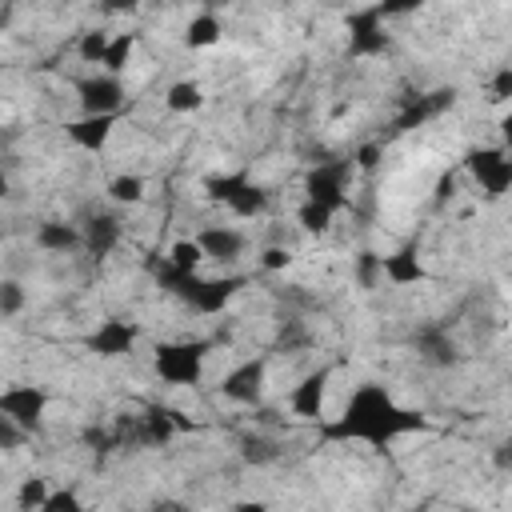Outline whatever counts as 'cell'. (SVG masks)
<instances>
[{"label":"cell","mask_w":512,"mask_h":512,"mask_svg":"<svg viewBox=\"0 0 512 512\" xmlns=\"http://www.w3.org/2000/svg\"><path fill=\"white\" fill-rule=\"evenodd\" d=\"M140 340V324L124 320V316H108L92 336H88V352H96L100 360H116V356H132Z\"/></svg>","instance_id":"cell-11"},{"label":"cell","mask_w":512,"mask_h":512,"mask_svg":"<svg viewBox=\"0 0 512 512\" xmlns=\"http://www.w3.org/2000/svg\"><path fill=\"white\" fill-rule=\"evenodd\" d=\"M500 140H504V152L512 156V112L500 116Z\"/></svg>","instance_id":"cell-42"},{"label":"cell","mask_w":512,"mask_h":512,"mask_svg":"<svg viewBox=\"0 0 512 512\" xmlns=\"http://www.w3.org/2000/svg\"><path fill=\"white\" fill-rule=\"evenodd\" d=\"M452 196H456V176L444 172V176L436 180V200H452Z\"/></svg>","instance_id":"cell-41"},{"label":"cell","mask_w":512,"mask_h":512,"mask_svg":"<svg viewBox=\"0 0 512 512\" xmlns=\"http://www.w3.org/2000/svg\"><path fill=\"white\" fill-rule=\"evenodd\" d=\"M108 48H112V36H108L104 28H88V32H80V40H76V56H80L84 64H104Z\"/></svg>","instance_id":"cell-27"},{"label":"cell","mask_w":512,"mask_h":512,"mask_svg":"<svg viewBox=\"0 0 512 512\" xmlns=\"http://www.w3.org/2000/svg\"><path fill=\"white\" fill-rule=\"evenodd\" d=\"M216 340H160L152 352V368L172 388H192L204 380V360Z\"/></svg>","instance_id":"cell-3"},{"label":"cell","mask_w":512,"mask_h":512,"mask_svg":"<svg viewBox=\"0 0 512 512\" xmlns=\"http://www.w3.org/2000/svg\"><path fill=\"white\" fill-rule=\"evenodd\" d=\"M112 128H116V116H80V120H68L64 124V136L76 148H84V152H104Z\"/></svg>","instance_id":"cell-17"},{"label":"cell","mask_w":512,"mask_h":512,"mask_svg":"<svg viewBox=\"0 0 512 512\" xmlns=\"http://www.w3.org/2000/svg\"><path fill=\"white\" fill-rule=\"evenodd\" d=\"M132 52H136V32H116V36H112V48H108V56H104V72H108V76H124Z\"/></svg>","instance_id":"cell-28"},{"label":"cell","mask_w":512,"mask_h":512,"mask_svg":"<svg viewBox=\"0 0 512 512\" xmlns=\"http://www.w3.org/2000/svg\"><path fill=\"white\" fill-rule=\"evenodd\" d=\"M36 244H40L44 252L68 256V252L84 248V232H80L76 224H68V220H44V224L36 228Z\"/></svg>","instance_id":"cell-20"},{"label":"cell","mask_w":512,"mask_h":512,"mask_svg":"<svg viewBox=\"0 0 512 512\" xmlns=\"http://www.w3.org/2000/svg\"><path fill=\"white\" fill-rule=\"evenodd\" d=\"M72 92H76V104L84 116H116L128 100V88L120 76H108V72H88V76H76L72 80Z\"/></svg>","instance_id":"cell-8"},{"label":"cell","mask_w":512,"mask_h":512,"mask_svg":"<svg viewBox=\"0 0 512 512\" xmlns=\"http://www.w3.org/2000/svg\"><path fill=\"white\" fill-rule=\"evenodd\" d=\"M296 224H300L304 232L316 236V232H328V228H332V212L320 208V204H308V200H304V204L296 208Z\"/></svg>","instance_id":"cell-31"},{"label":"cell","mask_w":512,"mask_h":512,"mask_svg":"<svg viewBox=\"0 0 512 512\" xmlns=\"http://www.w3.org/2000/svg\"><path fill=\"white\" fill-rule=\"evenodd\" d=\"M24 436H28V432H24L20 424H12L8 416H0V448H4V452H16Z\"/></svg>","instance_id":"cell-39"},{"label":"cell","mask_w":512,"mask_h":512,"mask_svg":"<svg viewBox=\"0 0 512 512\" xmlns=\"http://www.w3.org/2000/svg\"><path fill=\"white\" fill-rule=\"evenodd\" d=\"M164 104H168V112H196V108H204V88L196 80H176V84H168Z\"/></svg>","instance_id":"cell-25"},{"label":"cell","mask_w":512,"mask_h":512,"mask_svg":"<svg viewBox=\"0 0 512 512\" xmlns=\"http://www.w3.org/2000/svg\"><path fill=\"white\" fill-rule=\"evenodd\" d=\"M108 200L112 204H140L144 200V192H148V180L144 176H136V172H120V176H112L108 180Z\"/></svg>","instance_id":"cell-26"},{"label":"cell","mask_w":512,"mask_h":512,"mask_svg":"<svg viewBox=\"0 0 512 512\" xmlns=\"http://www.w3.org/2000/svg\"><path fill=\"white\" fill-rule=\"evenodd\" d=\"M80 440H84V448H92V452H116V436H112V424H88L84 432H80Z\"/></svg>","instance_id":"cell-32"},{"label":"cell","mask_w":512,"mask_h":512,"mask_svg":"<svg viewBox=\"0 0 512 512\" xmlns=\"http://www.w3.org/2000/svg\"><path fill=\"white\" fill-rule=\"evenodd\" d=\"M220 36H224V24H220L216 12H200V16H192L188 28H184V44H188V48H212Z\"/></svg>","instance_id":"cell-23"},{"label":"cell","mask_w":512,"mask_h":512,"mask_svg":"<svg viewBox=\"0 0 512 512\" xmlns=\"http://www.w3.org/2000/svg\"><path fill=\"white\" fill-rule=\"evenodd\" d=\"M204 196H208L212 204H224V208L236 212V216H264V212L272 208V196L252 180L248 168L204 180Z\"/></svg>","instance_id":"cell-4"},{"label":"cell","mask_w":512,"mask_h":512,"mask_svg":"<svg viewBox=\"0 0 512 512\" xmlns=\"http://www.w3.org/2000/svg\"><path fill=\"white\" fill-rule=\"evenodd\" d=\"M380 264H384V280H388V284H396V288L420 284V280L428 276V272H424V264H420L416 244H404V248H396V252L380 256Z\"/></svg>","instance_id":"cell-18"},{"label":"cell","mask_w":512,"mask_h":512,"mask_svg":"<svg viewBox=\"0 0 512 512\" xmlns=\"http://www.w3.org/2000/svg\"><path fill=\"white\" fill-rule=\"evenodd\" d=\"M200 260H204V248L196 244V236H192V240L184 236V240H172V244H168V264H172V268H180V272H196Z\"/></svg>","instance_id":"cell-30"},{"label":"cell","mask_w":512,"mask_h":512,"mask_svg":"<svg viewBox=\"0 0 512 512\" xmlns=\"http://www.w3.org/2000/svg\"><path fill=\"white\" fill-rule=\"evenodd\" d=\"M148 512H192V508H188L184 500H156Z\"/></svg>","instance_id":"cell-43"},{"label":"cell","mask_w":512,"mask_h":512,"mask_svg":"<svg viewBox=\"0 0 512 512\" xmlns=\"http://www.w3.org/2000/svg\"><path fill=\"white\" fill-rule=\"evenodd\" d=\"M384 16H388L384 4L348 12V20H344V28H348V56L364 60V56H384L392 48V36L384 28Z\"/></svg>","instance_id":"cell-6"},{"label":"cell","mask_w":512,"mask_h":512,"mask_svg":"<svg viewBox=\"0 0 512 512\" xmlns=\"http://www.w3.org/2000/svg\"><path fill=\"white\" fill-rule=\"evenodd\" d=\"M112 436H116V448H124V452L152 448L148 444V428H144V412H120L112 420Z\"/></svg>","instance_id":"cell-22"},{"label":"cell","mask_w":512,"mask_h":512,"mask_svg":"<svg viewBox=\"0 0 512 512\" xmlns=\"http://www.w3.org/2000/svg\"><path fill=\"white\" fill-rule=\"evenodd\" d=\"M232 512H268V504L264 500H240Z\"/></svg>","instance_id":"cell-44"},{"label":"cell","mask_w":512,"mask_h":512,"mask_svg":"<svg viewBox=\"0 0 512 512\" xmlns=\"http://www.w3.org/2000/svg\"><path fill=\"white\" fill-rule=\"evenodd\" d=\"M492 464L512 476V444H496V448H492Z\"/></svg>","instance_id":"cell-40"},{"label":"cell","mask_w":512,"mask_h":512,"mask_svg":"<svg viewBox=\"0 0 512 512\" xmlns=\"http://www.w3.org/2000/svg\"><path fill=\"white\" fill-rule=\"evenodd\" d=\"M488 100L492 104H508L512 100V64H500L488 80Z\"/></svg>","instance_id":"cell-34"},{"label":"cell","mask_w":512,"mask_h":512,"mask_svg":"<svg viewBox=\"0 0 512 512\" xmlns=\"http://www.w3.org/2000/svg\"><path fill=\"white\" fill-rule=\"evenodd\" d=\"M352 160H320L308 176H304V200L328 208L332 216L348 204V176H352Z\"/></svg>","instance_id":"cell-5"},{"label":"cell","mask_w":512,"mask_h":512,"mask_svg":"<svg viewBox=\"0 0 512 512\" xmlns=\"http://www.w3.org/2000/svg\"><path fill=\"white\" fill-rule=\"evenodd\" d=\"M428 416L420 408H404L396 404V396L384 384H360L352 388V396L344 400V408L332 420H320V440L328 444H344V440H364L372 448H388L400 436L424 432Z\"/></svg>","instance_id":"cell-1"},{"label":"cell","mask_w":512,"mask_h":512,"mask_svg":"<svg viewBox=\"0 0 512 512\" xmlns=\"http://www.w3.org/2000/svg\"><path fill=\"white\" fill-rule=\"evenodd\" d=\"M464 172L476 180L484 200H500L504 192H512V156L504 148H468Z\"/></svg>","instance_id":"cell-7"},{"label":"cell","mask_w":512,"mask_h":512,"mask_svg":"<svg viewBox=\"0 0 512 512\" xmlns=\"http://www.w3.org/2000/svg\"><path fill=\"white\" fill-rule=\"evenodd\" d=\"M44 412H48V392L36 388V384H12V388L0 392V416H8L12 424H20L28 436L40 428Z\"/></svg>","instance_id":"cell-9"},{"label":"cell","mask_w":512,"mask_h":512,"mask_svg":"<svg viewBox=\"0 0 512 512\" xmlns=\"http://www.w3.org/2000/svg\"><path fill=\"white\" fill-rule=\"evenodd\" d=\"M144 264H148V272L156 276V284H160L168 296L184 300L196 316H220V312L236 300V292L248 284V276H200V272H180V268L168 264V256L156 260V252H152Z\"/></svg>","instance_id":"cell-2"},{"label":"cell","mask_w":512,"mask_h":512,"mask_svg":"<svg viewBox=\"0 0 512 512\" xmlns=\"http://www.w3.org/2000/svg\"><path fill=\"white\" fill-rule=\"evenodd\" d=\"M380 276H384L380 256H376V252H360V256H356V284H360V288H376Z\"/></svg>","instance_id":"cell-33"},{"label":"cell","mask_w":512,"mask_h":512,"mask_svg":"<svg viewBox=\"0 0 512 512\" xmlns=\"http://www.w3.org/2000/svg\"><path fill=\"white\" fill-rule=\"evenodd\" d=\"M40 512H88V508H84V500H80L72 488H56Z\"/></svg>","instance_id":"cell-36"},{"label":"cell","mask_w":512,"mask_h":512,"mask_svg":"<svg viewBox=\"0 0 512 512\" xmlns=\"http://www.w3.org/2000/svg\"><path fill=\"white\" fill-rule=\"evenodd\" d=\"M328 380H332V368H328V364L316 368V372H308V376L288 392V408H292V416H300V420H320V416H324Z\"/></svg>","instance_id":"cell-14"},{"label":"cell","mask_w":512,"mask_h":512,"mask_svg":"<svg viewBox=\"0 0 512 512\" xmlns=\"http://www.w3.org/2000/svg\"><path fill=\"white\" fill-rule=\"evenodd\" d=\"M288 264H292V252L280 248V244H268V248L260 252V268H264V272H288Z\"/></svg>","instance_id":"cell-38"},{"label":"cell","mask_w":512,"mask_h":512,"mask_svg":"<svg viewBox=\"0 0 512 512\" xmlns=\"http://www.w3.org/2000/svg\"><path fill=\"white\" fill-rule=\"evenodd\" d=\"M380 160H384V144H360L356 152H352V168L356 172H372V168H380Z\"/></svg>","instance_id":"cell-37"},{"label":"cell","mask_w":512,"mask_h":512,"mask_svg":"<svg viewBox=\"0 0 512 512\" xmlns=\"http://www.w3.org/2000/svg\"><path fill=\"white\" fill-rule=\"evenodd\" d=\"M196 244L204 248V256L208 260H216V264H236L240 256H244V232L240 228H228V224H208V228H200V236H196Z\"/></svg>","instance_id":"cell-16"},{"label":"cell","mask_w":512,"mask_h":512,"mask_svg":"<svg viewBox=\"0 0 512 512\" xmlns=\"http://www.w3.org/2000/svg\"><path fill=\"white\" fill-rule=\"evenodd\" d=\"M236 452H240V460H244L248 468H268V464H276V460L284 456L280 440L268 436V432H244V436L236 440Z\"/></svg>","instance_id":"cell-21"},{"label":"cell","mask_w":512,"mask_h":512,"mask_svg":"<svg viewBox=\"0 0 512 512\" xmlns=\"http://www.w3.org/2000/svg\"><path fill=\"white\" fill-rule=\"evenodd\" d=\"M312 344V328L296 316V312H288L284 320H280V328H276V348L280 352H304Z\"/></svg>","instance_id":"cell-24"},{"label":"cell","mask_w":512,"mask_h":512,"mask_svg":"<svg viewBox=\"0 0 512 512\" xmlns=\"http://www.w3.org/2000/svg\"><path fill=\"white\" fill-rule=\"evenodd\" d=\"M412 348H416V356L428 368H452V364H460V348H456V340L448 336L444 324H420L412 332Z\"/></svg>","instance_id":"cell-13"},{"label":"cell","mask_w":512,"mask_h":512,"mask_svg":"<svg viewBox=\"0 0 512 512\" xmlns=\"http://www.w3.org/2000/svg\"><path fill=\"white\" fill-rule=\"evenodd\" d=\"M80 232H84V252H88V260H108L112 256V248L120 244V236H124V228H120V220L116 216H108V212H96V216H88L84 224H80Z\"/></svg>","instance_id":"cell-15"},{"label":"cell","mask_w":512,"mask_h":512,"mask_svg":"<svg viewBox=\"0 0 512 512\" xmlns=\"http://www.w3.org/2000/svg\"><path fill=\"white\" fill-rule=\"evenodd\" d=\"M144 428H148V444L152 448H164L168 440H176V432H188L192 420L180 416L176 408H164V404H148L144 408Z\"/></svg>","instance_id":"cell-19"},{"label":"cell","mask_w":512,"mask_h":512,"mask_svg":"<svg viewBox=\"0 0 512 512\" xmlns=\"http://www.w3.org/2000/svg\"><path fill=\"white\" fill-rule=\"evenodd\" d=\"M264 376H268V360H264V356L240 360L232 372H224L220 396L232 400V404H260V396H264Z\"/></svg>","instance_id":"cell-10"},{"label":"cell","mask_w":512,"mask_h":512,"mask_svg":"<svg viewBox=\"0 0 512 512\" xmlns=\"http://www.w3.org/2000/svg\"><path fill=\"white\" fill-rule=\"evenodd\" d=\"M404 512H428V504H412V508H404Z\"/></svg>","instance_id":"cell-45"},{"label":"cell","mask_w":512,"mask_h":512,"mask_svg":"<svg viewBox=\"0 0 512 512\" xmlns=\"http://www.w3.org/2000/svg\"><path fill=\"white\" fill-rule=\"evenodd\" d=\"M452 104H456V88H432V92L412 96V100L404 104V112L392 120V136L412 132V128H420V124L436 120V116H440V112H448Z\"/></svg>","instance_id":"cell-12"},{"label":"cell","mask_w":512,"mask_h":512,"mask_svg":"<svg viewBox=\"0 0 512 512\" xmlns=\"http://www.w3.org/2000/svg\"><path fill=\"white\" fill-rule=\"evenodd\" d=\"M24 308V288H20V280H4L0 284V316H16Z\"/></svg>","instance_id":"cell-35"},{"label":"cell","mask_w":512,"mask_h":512,"mask_svg":"<svg viewBox=\"0 0 512 512\" xmlns=\"http://www.w3.org/2000/svg\"><path fill=\"white\" fill-rule=\"evenodd\" d=\"M48 496H52L48 480H44V476H28V480H20V492H16V508H20V512H40V508L48 504Z\"/></svg>","instance_id":"cell-29"}]
</instances>
